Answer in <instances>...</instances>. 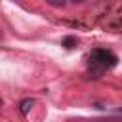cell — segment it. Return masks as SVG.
<instances>
[{
  "label": "cell",
  "mask_w": 122,
  "mask_h": 122,
  "mask_svg": "<svg viewBox=\"0 0 122 122\" xmlns=\"http://www.w3.org/2000/svg\"><path fill=\"white\" fill-rule=\"evenodd\" d=\"M118 63V57L105 48H95L90 53V78H99L107 69H112Z\"/></svg>",
  "instance_id": "obj_1"
},
{
  "label": "cell",
  "mask_w": 122,
  "mask_h": 122,
  "mask_svg": "<svg viewBox=\"0 0 122 122\" xmlns=\"http://www.w3.org/2000/svg\"><path fill=\"white\" fill-rule=\"evenodd\" d=\"M34 105V99H30V97H27V99H23L21 101V105H19V109H21V114H27L29 111H30V107Z\"/></svg>",
  "instance_id": "obj_2"
},
{
  "label": "cell",
  "mask_w": 122,
  "mask_h": 122,
  "mask_svg": "<svg viewBox=\"0 0 122 122\" xmlns=\"http://www.w3.org/2000/svg\"><path fill=\"white\" fill-rule=\"evenodd\" d=\"M76 42H78V40H76V36H65V38H63V46H65V48H69V50H71V48H74V46H76Z\"/></svg>",
  "instance_id": "obj_3"
},
{
  "label": "cell",
  "mask_w": 122,
  "mask_h": 122,
  "mask_svg": "<svg viewBox=\"0 0 122 122\" xmlns=\"http://www.w3.org/2000/svg\"><path fill=\"white\" fill-rule=\"evenodd\" d=\"M46 4H50V6H53V8H63V6L67 4V0H46Z\"/></svg>",
  "instance_id": "obj_4"
},
{
  "label": "cell",
  "mask_w": 122,
  "mask_h": 122,
  "mask_svg": "<svg viewBox=\"0 0 122 122\" xmlns=\"http://www.w3.org/2000/svg\"><path fill=\"white\" fill-rule=\"evenodd\" d=\"M71 2H74V4H76V2H82V0H71Z\"/></svg>",
  "instance_id": "obj_5"
},
{
  "label": "cell",
  "mask_w": 122,
  "mask_h": 122,
  "mask_svg": "<svg viewBox=\"0 0 122 122\" xmlns=\"http://www.w3.org/2000/svg\"><path fill=\"white\" fill-rule=\"evenodd\" d=\"M2 103H4V101H2V97H0V107H2Z\"/></svg>",
  "instance_id": "obj_6"
}]
</instances>
